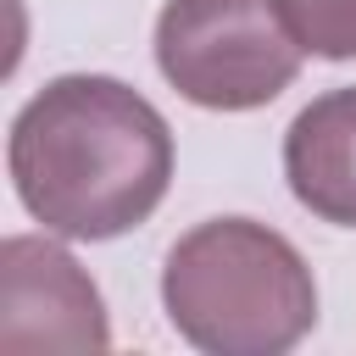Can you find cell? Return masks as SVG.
Wrapping results in <instances>:
<instances>
[{
    "label": "cell",
    "mask_w": 356,
    "mask_h": 356,
    "mask_svg": "<svg viewBox=\"0 0 356 356\" xmlns=\"http://www.w3.org/2000/svg\"><path fill=\"white\" fill-rule=\"evenodd\" d=\"M300 56L278 0H167L156 17L161 78L206 111H256L278 100Z\"/></svg>",
    "instance_id": "3"
},
{
    "label": "cell",
    "mask_w": 356,
    "mask_h": 356,
    "mask_svg": "<svg viewBox=\"0 0 356 356\" xmlns=\"http://www.w3.org/2000/svg\"><path fill=\"white\" fill-rule=\"evenodd\" d=\"M161 306L206 356H284L317 323V278L278 228L211 217L167 250Z\"/></svg>",
    "instance_id": "2"
},
{
    "label": "cell",
    "mask_w": 356,
    "mask_h": 356,
    "mask_svg": "<svg viewBox=\"0 0 356 356\" xmlns=\"http://www.w3.org/2000/svg\"><path fill=\"white\" fill-rule=\"evenodd\" d=\"M0 345L6 350H106L111 323L89 273L50 239L0 245Z\"/></svg>",
    "instance_id": "4"
},
{
    "label": "cell",
    "mask_w": 356,
    "mask_h": 356,
    "mask_svg": "<svg viewBox=\"0 0 356 356\" xmlns=\"http://www.w3.org/2000/svg\"><path fill=\"white\" fill-rule=\"evenodd\" d=\"M11 189L61 239H117L139 228L172 184L167 117L106 72L50 78L11 122Z\"/></svg>",
    "instance_id": "1"
},
{
    "label": "cell",
    "mask_w": 356,
    "mask_h": 356,
    "mask_svg": "<svg viewBox=\"0 0 356 356\" xmlns=\"http://www.w3.org/2000/svg\"><path fill=\"white\" fill-rule=\"evenodd\" d=\"M278 11L306 56L356 61V0H278Z\"/></svg>",
    "instance_id": "6"
},
{
    "label": "cell",
    "mask_w": 356,
    "mask_h": 356,
    "mask_svg": "<svg viewBox=\"0 0 356 356\" xmlns=\"http://www.w3.org/2000/svg\"><path fill=\"white\" fill-rule=\"evenodd\" d=\"M284 178L312 217L334 228H356V83L317 95L289 122Z\"/></svg>",
    "instance_id": "5"
}]
</instances>
